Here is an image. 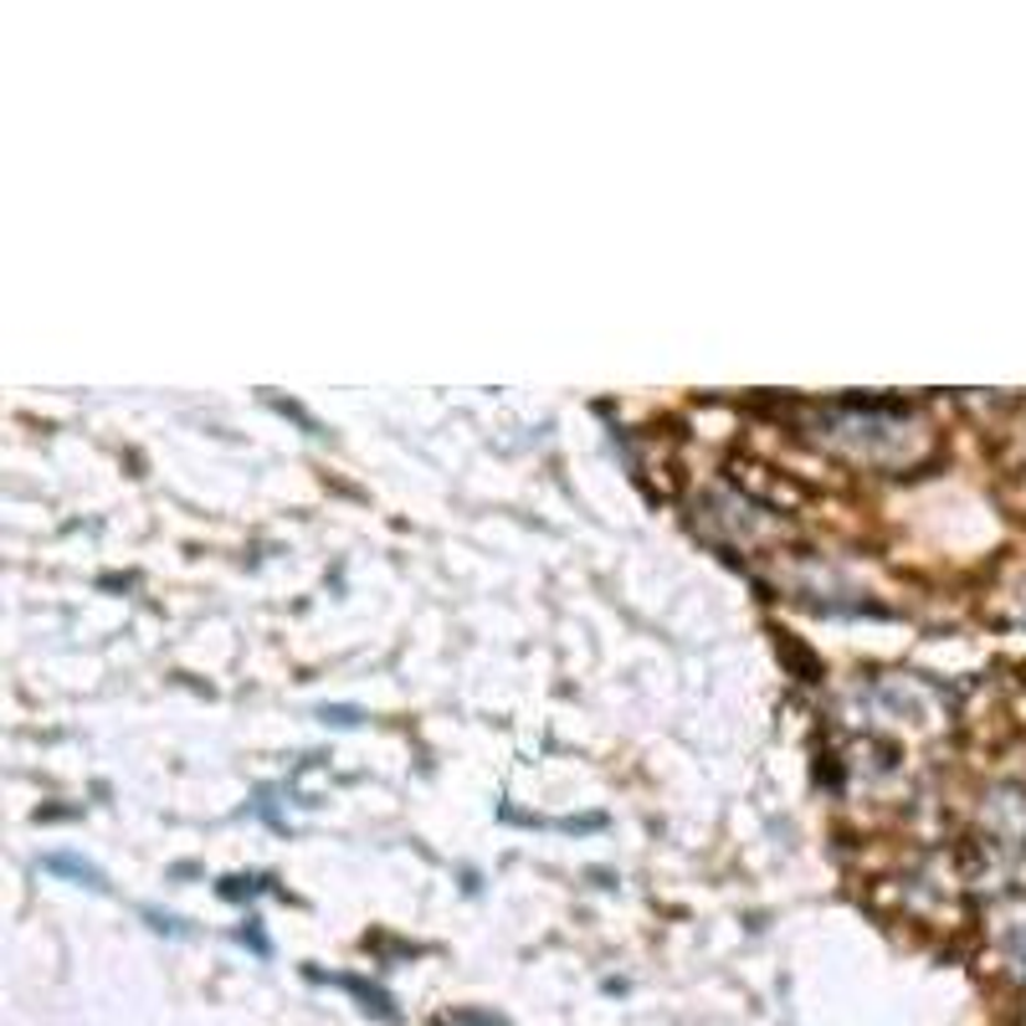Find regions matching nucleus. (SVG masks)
I'll list each match as a JSON object with an SVG mask.
<instances>
[{
	"mask_svg": "<svg viewBox=\"0 0 1026 1026\" xmlns=\"http://www.w3.org/2000/svg\"><path fill=\"white\" fill-rule=\"evenodd\" d=\"M42 867L52 878H67V883H83V888H93V893H108V878L88 863V857H77V852H46Z\"/></svg>",
	"mask_w": 1026,
	"mask_h": 1026,
	"instance_id": "7ed1b4c3",
	"label": "nucleus"
},
{
	"mask_svg": "<svg viewBox=\"0 0 1026 1026\" xmlns=\"http://www.w3.org/2000/svg\"><path fill=\"white\" fill-rule=\"evenodd\" d=\"M806 432L817 436L827 452L852 462H867V467H904L908 457L924 452L919 421L904 406H883L867 401V396H847V401L832 406H811L806 411Z\"/></svg>",
	"mask_w": 1026,
	"mask_h": 1026,
	"instance_id": "f257e3e1",
	"label": "nucleus"
},
{
	"mask_svg": "<svg viewBox=\"0 0 1026 1026\" xmlns=\"http://www.w3.org/2000/svg\"><path fill=\"white\" fill-rule=\"evenodd\" d=\"M241 939H247V950H252V954H272V944L262 939V929H257V924H247V929H241Z\"/></svg>",
	"mask_w": 1026,
	"mask_h": 1026,
	"instance_id": "20e7f679",
	"label": "nucleus"
},
{
	"mask_svg": "<svg viewBox=\"0 0 1026 1026\" xmlns=\"http://www.w3.org/2000/svg\"><path fill=\"white\" fill-rule=\"evenodd\" d=\"M303 975H313V981H328V985H339L344 996H355L365 1012L375 1016V1022H401V1006H396V996L390 991H380L375 981H365V975H328V970H303Z\"/></svg>",
	"mask_w": 1026,
	"mask_h": 1026,
	"instance_id": "f03ea898",
	"label": "nucleus"
},
{
	"mask_svg": "<svg viewBox=\"0 0 1026 1026\" xmlns=\"http://www.w3.org/2000/svg\"><path fill=\"white\" fill-rule=\"evenodd\" d=\"M328 724H359V709H324Z\"/></svg>",
	"mask_w": 1026,
	"mask_h": 1026,
	"instance_id": "39448f33",
	"label": "nucleus"
},
{
	"mask_svg": "<svg viewBox=\"0 0 1026 1026\" xmlns=\"http://www.w3.org/2000/svg\"><path fill=\"white\" fill-rule=\"evenodd\" d=\"M457 1022H462V1026H498L493 1016H457Z\"/></svg>",
	"mask_w": 1026,
	"mask_h": 1026,
	"instance_id": "423d86ee",
	"label": "nucleus"
}]
</instances>
